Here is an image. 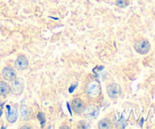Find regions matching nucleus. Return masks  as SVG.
<instances>
[{
    "instance_id": "423d86ee",
    "label": "nucleus",
    "mask_w": 155,
    "mask_h": 129,
    "mask_svg": "<svg viewBox=\"0 0 155 129\" xmlns=\"http://www.w3.org/2000/svg\"><path fill=\"white\" fill-rule=\"evenodd\" d=\"M7 112H6V119L8 122L14 123L16 121L18 118V109L15 106H10L9 105L6 106Z\"/></svg>"
},
{
    "instance_id": "f8f14e48",
    "label": "nucleus",
    "mask_w": 155,
    "mask_h": 129,
    "mask_svg": "<svg viewBox=\"0 0 155 129\" xmlns=\"http://www.w3.org/2000/svg\"><path fill=\"white\" fill-rule=\"evenodd\" d=\"M21 118H22V119L24 118V120H28V118H30V115H31V110H30V108H28L26 106H21Z\"/></svg>"
},
{
    "instance_id": "6ab92c4d",
    "label": "nucleus",
    "mask_w": 155,
    "mask_h": 129,
    "mask_svg": "<svg viewBox=\"0 0 155 129\" xmlns=\"http://www.w3.org/2000/svg\"><path fill=\"white\" fill-rule=\"evenodd\" d=\"M2 114V111H0V116H1Z\"/></svg>"
},
{
    "instance_id": "0eeeda50",
    "label": "nucleus",
    "mask_w": 155,
    "mask_h": 129,
    "mask_svg": "<svg viewBox=\"0 0 155 129\" xmlns=\"http://www.w3.org/2000/svg\"><path fill=\"white\" fill-rule=\"evenodd\" d=\"M85 107L86 106H85L84 103L80 98L74 99L71 103V108L75 113H82L85 109Z\"/></svg>"
},
{
    "instance_id": "f03ea898",
    "label": "nucleus",
    "mask_w": 155,
    "mask_h": 129,
    "mask_svg": "<svg viewBox=\"0 0 155 129\" xmlns=\"http://www.w3.org/2000/svg\"><path fill=\"white\" fill-rule=\"evenodd\" d=\"M134 49L139 54L145 55L151 49V43L147 39H139L135 42Z\"/></svg>"
},
{
    "instance_id": "7ed1b4c3",
    "label": "nucleus",
    "mask_w": 155,
    "mask_h": 129,
    "mask_svg": "<svg viewBox=\"0 0 155 129\" xmlns=\"http://www.w3.org/2000/svg\"><path fill=\"white\" fill-rule=\"evenodd\" d=\"M11 92L15 95H20L24 90V81L21 77H16L12 80L11 83Z\"/></svg>"
},
{
    "instance_id": "f3484780",
    "label": "nucleus",
    "mask_w": 155,
    "mask_h": 129,
    "mask_svg": "<svg viewBox=\"0 0 155 129\" xmlns=\"http://www.w3.org/2000/svg\"><path fill=\"white\" fill-rule=\"evenodd\" d=\"M143 122H144V118H142V119H141L140 122H139V124H140V126H141V127H142V124H143Z\"/></svg>"
},
{
    "instance_id": "39448f33",
    "label": "nucleus",
    "mask_w": 155,
    "mask_h": 129,
    "mask_svg": "<svg viewBox=\"0 0 155 129\" xmlns=\"http://www.w3.org/2000/svg\"><path fill=\"white\" fill-rule=\"evenodd\" d=\"M121 92H122L121 87L117 83H110L107 87V95L112 99L119 97L121 95Z\"/></svg>"
},
{
    "instance_id": "9b49d317",
    "label": "nucleus",
    "mask_w": 155,
    "mask_h": 129,
    "mask_svg": "<svg viewBox=\"0 0 155 129\" xmlns=\"http://www.w3.org/2000/svg\"><path fill=\"white\" fill-rule=\"evenodd\" d=\"M11 92V87L6 82L0 81V95L5 97Z\"/></svg>"
},
{
    "instance_id": "6e6552de",
    "label": "nucleus",
    "mask_w": 155,
    "mask_h": 129,
    "mask_svg": "<svg viewBox=\"0 0 155 129\" xmlns=\"http://www.w3.org/2000/svg\"><path fill=\"white\" fill-rule=\"evenodd\" d=\"M29 65V61L27 58L24 56H20L17 58L15 61V68L19 71H24L27 68Z\"/></svg>"
},
{
    "instance_id": "20e7f679",
    "label": "nucleus",
    "mask_w": 155,
    "mask_h": 129,
    "mask_svg": "<svg viewBox=\"0 0 155 129\" xmlns=\"http://www.w3.org/2000/svg\"><path fill=\"white\" fill-rule=\"evenodd\" d=\"M83 115L85 118L89 120H94L97 118L99 114V109L97 106L93 104L88 105L87 106L85 107V109L83 110Z\"/></svg>"
},
{
    "instance_id": "4468645a",
    "label": "nucleus",
    "mask_w": 155,
    "mask_h": 129,
    "mask_svg": "<svg viewBox=\"0 0 155 129\" xmlns=\"http://www.w3.org/2000/svg\"><path fill=\"white\" fill-rule=\"evenodd\" d=\"M37 118H38V119L39 120V121H40L42 127H43L44 126H45V115H44L43 112H39V113H38V115H37Z\"/></svg>"
},
{
    "instance_id": "1a4fd4ad",
    "label": "nucleus",
    "mask_w": 155,
    "mask_h": 129,
    "mask_svg": "<svg viewBox=\"0 0 155 129\" xmlns=\"http://www.w3.org/2000/svg\"><path fill=\"white\" fill-rule=\"evenodd\" d=\"M2 74L3 77L5 80H9V81H12V80L17 77L16 71L12 67H5V68H3Z\"/></svg>"
},
{
    "instance_id": "2eb2a0df",
    "label": "nucleus",
    "mask_w": 155,
    "mask_h": 129,
    "mask_svg": "<svg viewBox=\"0 0 155 129\" xmlns=\"http://www.w3.org/2000/svg\"><path fill=\"white\" fill-rule=\"evenodd\" d=\"M79 127L80 128H89L90 127V124L87 122L86 121H81L79 123Z\"/></svg>"
},
{
    "instance_id": "f257e3e1",
    "label": "nucleus",
    "mask_w": 155,
    "mask_h": 129,
    "mask_svg": "<svg viewBox=\"0 0 155 129\" xmlns=\"http://www.w3.org/2000/svg\"><path fill=\"white\" fill-rule=\"evenodd\" d=\"M86 92L89 97L92 98H96L99 97L101 93V84L99 82L96 80H92L86 84Z\"/></svg>"
},
{
    "instance_id": "9d476101",
    "label": "nucleus",
    "mask_w": 155,
    "mask_h": 129,
    "mask_svg": "<svg viewBox=\"0 0 155 129\" xmlns=\"http://www.w3.org/2000/svg\"><path fill=\"white\" fill-rule=\"evenodd\" d=\"M98 127L100 129H109L112 127V122L108 118H103L98 123Z\"/></svg>"
},
{
    "instance_id": "dca6fc26",
    "label": "nucleus",
    "mask_w": 155,
    "mask_h": 129,
    "mask_svg": "<svg viewBox=\"0 0 155 129\" xmlns=\"http://www.w3.org/2000/svg\"><path fill=\"white\" fill-rule=\"evenodd\" d=\"M77 85H78L77 83H75V84H74V85H71V87H70V89H69V93H71L74 92V90H75V88L77 87Z\"/></svg>"
},
{
    "instance_id": "ddd939ff",
    "label": "nucleus",
    "mask_w": 155,
    "mask_h": 129,
    "mask_svg": "<svg viewBox=\"0 0 155 129\" xmlns=\"http://www.w3.org/2000/svg\"><path fill=\"white\" fill-rule=\"evenodd\" d=\"M116 5L120 8H126L130 5V0H116Z\"/></svg>"
},
{
    "instance_id": "a211bd4d",
    "label": "nucleus",
    "mask_w": 155,
    "mask_h": 129,
    "mask_svg": "<svg viewBox=\"0 0 155 129\" xmlns=\"http://www.w3.org/2000/svg\"><path fill=\"white\" fill-rule=\"evenodd\" d=\"M67 106H68V109H69V111H70V113H71V115H72V114H71V108H70V106H69V103H67Z\"/></svg>"
}]
</instances>
